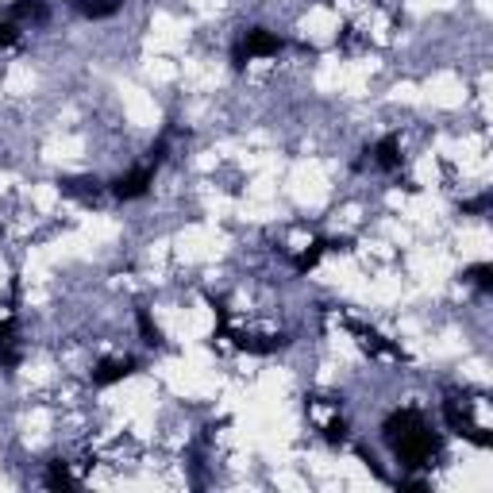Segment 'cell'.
Instances as JSON below:
<instances>
[{"label":"cell","instance_id":"1","mask_svg":"<svg viewBox=\"0 0 493 493\" xmlns=\"http://www.w3.org/2000/svg\"><path fill=\"white\" fill-rule=\"evenodd\" d=\"M382 436H385L389 451L397 455V463L409 466V471H424V466H432V459L439 455V436L428 428V420L417 409H397L394 417L382 424Z\"/></svg>","mask_w":493,"mask_h":493},{"label":"cell","instance_id":"2","mask_svg":"<svg viewBox=\"0 0 493 493\" xmlns=\"http://www.w3.org/2000/svg\"><path fill=\"white\" fill-rule=\"evenodd\" d=\"M166 154H170V132H166V135L151 147L147 162H139L132 174H120V177L112 181V197H116V201H135V197H143V193L151 189L154 174H159V166L166 162Z\"/></svg>","mask_w":493,"mask_h":493},{"label":"cell","instance_id":"3","mask_svg":"<svg viewBox=\"0 0 493 493\" xmlns=\"http://www.w3.org/2000/svg\"><path fill=\"white\" fill-rule=\"evenodd\" d=\"M281 50H285V43H281L274 31L251 28V31H246L239 43H236V50H231V62H236V66H243V62H255V58H274V55H281Z\"/></svg>","mask_w":493,"mask_h":493},{"label":"cell","instance_id":"4","mask_svg":"<svg viewBox=\"0 0 493 493\" xmlns=\"http://www.w3.org/2000/svg\"><path fill=\"white\" fill-rule=\"evenodd\" d=\"M370 162L378 166V170H385V174L401 170V139L397 135L378 139V143H374V151H370Z\"/></svg>","mask_w":493,"mask_h":493},{"label":"cell","instance_id":"5","mask_svg":"<svg viewBox=\"0 0 493 493\" xmlns=\"http://www.w3.org/2000/svg\"><path fill=\"white\" fill-rule=\"evenodd\" d=\"M127 374H135V359H105V362H100V367L93 370V385L124 382Z\"/></svg>","mask_w":493,"mask_h":493},{"label":"cell","instance_id":"6","mask_svg":"<svg viewBox=\"0 0 493 493\" xmlns=\"http://www.w3.org/2000/svg\"><path fill=\"white\" fill-rule=\"evenodd\" d=\"M127 4V0H70V8L85 20H108Z\"/></svg>","mask_w":493,"mask_h":493},{"label":"cell","instance_id":"7","mask_svg":"<svg viewBox=\"0 0 493 493\" xmlns=\"http://www.w3.org/2000/svg\"><path fill=\"white\" fill-rule=\"evenodd\" d=\"M8 12H12V16H16L20 23H47L50 4H47V0H16V4H12Z\"/></svg>","mask_w":493,"mask_h":493},{"label":"cell","instance_id":"8","mask_svg":"<svg viewBox=\"0 0 493 493\" xmlns=\"http://www.w3.org/2000/svg\"><path fill=\"white\" fill-rule=\"evenodd\" d=\"M62 193H70V197H77V201H97L100 186L97 181H85V177H66L62 181Z\"/></svg>","mask_w":493,"mask_h":493},{"label":"cell","instance_id":"9","mask_svg":"<svg viewBox=\"0 0 493 493\" xmlns=\"http://www.w3.org/2000/svg\"><path fill=\"white\" fill-rule=\"evenodd\" d=\"M20 31H23V23L12 16V12H0V50L16 47L20 43Z\"/></svg>","mask_w":493,"mask_h":493},{"label":"cell","instance_id":"10","mask_svg":"<svg viewBox=\"0 0 493 493\" xmlns=\"http://www.w3.org/2000/svg\"><path fill=\"white\" fill-rule=\"evenodd\" d=\"M43 482H47V489H74V486H77L66 463H50V471H47Z\"/></svg>","mask_w":493,"mask_h":493},{"label":"cell","instance_id":"11","mask_svg":"<svg viewBox=\"0 0 493 493\" xmlns=\"http://www.w3.org/2000/svg\"><path fill=\"white\" fill-rule=\"evenodd\" d=\"M328 246H332V243H313V251H301V255H297V258H293V266H297V270H301V274H305V270H313V266L320 263V255H324V251H328Z\"/></svg>","mask_w":493,"mask_h":493},{"label":"cell","instance_id":"12","mask_svg":"<svg viewBox=\"0 0 493 493\" xmlns=\"http://www.w3.org/2000/svg\"><path fill=\"white\" fill-rule=\"evenodd\" d=\"M466 278H471L474 285H478V290H493V266L489 263H482V266H471V270H466Z\"/></svg>","mask_w":493,"mask_h":493},{"label":"cell","instance_id":"13","mask_svg":"<svg viewBox=\"0 0 493 493\" xmlns=\"http://www.w3.org/2000/svg\"><path fill=\"white\" fill-rule=\"evenodd\" d=\"M139 328H143V335H147V343L151 347H159L162 340H159V328L151 324V316H147V308H139Z\"/></svg>","mask_w":493,"mask_h":493}]
</instances>
